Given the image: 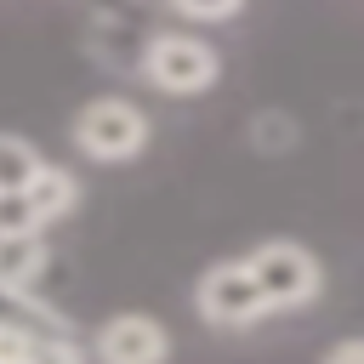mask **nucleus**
Listing matches in <instances>:
<instances>
[{"instance_id": "nucleus-5", "label": "nucleus", "mask_w": 364, "mask_h": 364, "mask_svg": "<svg viewBox=\"0 0 364 364\" xmlns=\"http://www.w3.org/2000/svg\"><path fill=\"white\" fill-rule=\"evenodd\" d=\"M97 364H165L171 358V330L148 313H114L102 318L97 341H91Z\"/></svg>"}, {"instance_id": "nucleus-13", "label": "nucleus", "mask_w": 364, "mask_h": 364, "mask_svg": "<svg viewBox=\"0 0 364 364\" xmlns=\"http://www.w3.org/2000/svg\"><path fill=\"white\" fill-rule=\"evenodd\" d=\"M0 239H6V228H0Z\"/></svg>"}, {"instance_id": "nucleus-6", "label": "nucleus", "mask_w": 364, "mask_h": 364, "mask_svg": "<svg viewBox=\"0 0 364 364\" xmlns=\"http://www.w3.org/2000/svg\"><path fill=\"white\" fill-rule=\"evenodd\" d=\"M17 199H23L28 222H34V228H46V222H57V216H68V210L80 205V176L46 159V165L34 171V182H28V188H23Z\"/></svg>"}, {"instance_id": "nucleus-12", "label": "nucleus", "mask_w": 364, "mask_h": 364, "mask_svg": "<svg viewBox=\"0 0 364 364\" xmlns=\"http://www.w3.org/2000/svg\"><path fill=\"white\" fill-rule=\"evenodd\" d=\"M318 364H364V336H341L336 347H324Z\"/></svg>"}, {"instance_id": "nucleus-9", "label": "nucleus", "mask_w": 364, "mask_h": 364, "mask_svg": "<svg viewBox=\"0 0 364 364\" xmlns=\"http://www.w3.org/2000/svg\"><path fill=\"white\" fill-rule=\"evenodd\" d=\"M23 364H85V347L74 336H63V330H34Z\"/></svg>"}, {"instance_id": "nucleus-1", "label": "nucleus", "mask_w": 364, "mask_h": 364, "mask_svg": "<svg viewBox=\"0 0 364 364\" xmlns=\"http://www.w3.org/2000/svg\"><path fill=\"white\" fill-rule=\"evenodd\" d=\"M142 80L165 97H199L222 80V57H216V46H205V34L165 28L142 46Z\"/></svg>"}, {"instance_id": "nucleus-2", "label": "nucleus", "mask_w": 364, "mask_h": 364, "mask_svg": "<svg viewBox=\"0 0 364 364\" xmlns=\"http://www.w3.org/2000/svg\"><path fill=\"white\" fill-rule=\"evenodd\" d=\"M148 114L131 102V97H91L80 114H74V148L97 165H125L148 148Z\"/></svg>"}, {"instance_id": "nucleus-8", "label": "nucleus", "mask_w": 364, "mask_h": 364, "mask_svg": "<svg viewBox=\"0 0 364 364\" xmlns=\"http://www.w3.org/2000/svg\"><path fill=\"white\" fill-rule=\"evenodd\" d=\"M46 165V154L28 142V136H11V131H0V199H11V193H23L28 182H34V171Z\"/></svg>"}, {"instance_id": "nucleus-11", "label": "nucleus", "mask_w": 364, "mask_h": 364, "mask_svg": "<svg viewBox=\"0 0 364 364\" xmlns=\"http://www.w3.org/2000/svg\"><path fill=\"white\" fill-rule=\"evenodd\" d=\"M28 324H11V318H0V364H23L28 358Z\"/></svg>"}, {"instance_id": "nucleus-10", "label": "nucleus", "mask_w": 364, "mask_h": 364, "mask_svg": "<svg viewBox=\"0 0 364 364\" xmlns=\"http://www.w3.org/2000/svg\"><path fill=\"white\" fill-rule=\"evenodd\" d=\"M171 11H182L188 23H228L245 11V0H171Z\"/></svg>"}, {"instance_id": "nucleus-7", "label": "nucleus", "mask_w": 364, "mask_h": 364, "mask_svg": "<svg viewBox=\"0 0 364 364\" xmlns=\"http://www.w3.org/2000/svg\"><path fill=\"white\" fill-rule=\"evenodd\" d=\"M46 262H51V250H46L40 233H6V239H0V290H11V296H34Z\"/></svg>"}, {"instance_id": "nucleus-4", "label": "nucleus", "mask_w": 364, "mask_h": 364, "mask_svg": "<svg viewBox=\"0 0 364 364\" xmlns=\"http://www.w3.org/2000/svg\"><path fill=\"white\" fill-rule=\"evenodd\" d=\"M193 307H199V318H210V324H222V330H239V324L267 318V301H262L245 256H239V262H210V267L199 273V284H193Z\"/></svg>"}, {"instance_id": "nucleus-3", "label": "nucleus", "mask_w": 364, "mask_h": 364, "mask_svg": "<svg viewBox=\"0 0 364 364\" xmlns=\"http://www.w3.org/2000/svg\"><path fill=\"white\" fill-rule=\"evenodd\" d=\"M245 267H250V279H256L267 313L307 307V301H318V290H324L318 256H313L307 245H296V239H267V245H256V250L245 256Z\"/></svg>"}]
</instances>
